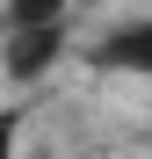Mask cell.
Returning <instances> with one entry per match:
<instances>
[{"instance_id":"cell-1","label":"cell","mask_w":152,"mask_h":159,"mask_svg":"<svg viewBox=\"0 0 152 159\" xmlns=\"http://www.w3.org/2000/svg\"><path fill=\"white\" fill-rule=\"evenodd\" d=\"M58 51H65V29H15L7 51H0V65H7L15 87H29V80H44L58 65Z\"/></svg>"},{"instance_id":"cell-2","label":"cell","mask_w":152,"mask_h":159,"mask_svg":"<svg viewBox=\"0 0 152 159\" xmlns=\"http://www.w3.org/2000/svg\"><path fill=\"white\" fill-rule=\"evenodd\" d=\"M101 65H123V72L152 80V22H123L116 36H101Z\"/></svg>"},{"instance_id":"cell-3","label":"cell","mask_w":152,"mask_h":159,"mask_svg":"<svg viewBox=\"0 0 152 159\" xmlns=\"http://www.w3.org/2000/svg\"><path fill=\"white\" fill-rule=\"evenodd\" d=\"M65 7L72 0H7L0 7V36H15V29H65Z\"/></svg>"},{"instance_id":"cell-4","label":"cell","mask_w":152,"mask_h":159,"mask_svg":"<svg viewBox=\"0 0 152 159\" xmlns=\"http://www.w3.org/2000/svg\"><path fill=\"white\" fill-rule=\"evenodd\" d=\"M15 130H22V109H0V159H15Z\"/></svg>"}]
</instances>
